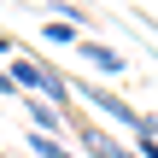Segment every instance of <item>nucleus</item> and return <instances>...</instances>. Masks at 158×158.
<instances>
[{
    "mask_svg": "<svg viewBox=\"0 0 158 158\" xmlns=\"http://www.w3.org/2000/svg\"><path fill=\"white\" fill-rule=\"evenodd\" d=\"M70 88H76V94H82V100H88L106 123H123V129H135V135H141V123H147V117H141L123 94H106V88H88V82H70Z\"/></svg>",
    "mask_w": 158,
    "mask_h": 158,
    "instance_id": "obj_1",
    "label": "nucleus"
},
{
    "mask_svg": "<svg viewBox=\"0 0 158 158\" xmlns=\"http://www.w3.org/2000/svg\"><path fill=\"white\" fill-rule=\"evenodd\" d=\"M76 147H82L88 158H135L129 147H123V141H111L100 123H82V129H76Z\"/></svg>",
    "mask_w": 158,
    "mask_h": 158,
    "instance_id": "obj_2",
    "label": "nucleus"
},
{
    "mask_svg": "<svg viewBox=\"0 0 158 158\" xmlns=\"http://www.w3.org/2000/svg\"><path fill=\"white\" fill-rule=\"evenodd\" d=\"M76 47L88 53V64H94V70H106V76H123V59H117L106 41H76Z\"/></svg>",
    "mask_w": 158,
    "mask_h": 158,
    "instance_id": "obj_3",
    "label": "nucleus"
},
{
    "mask_svg": "<svg viewBox=\"0 0 158 158\" xmlns=\"http://www.w3.org/2000/svg\"><path fill=\"white\" fill-rule=\"evenodd\" d=\"M29 152H35V158H70V147L53 141V135H35V129H29Z\"/></svg>",
    "mask_w": 158,
    "mask_h": 158,
    "instance_id": "obj_4",
    "label": "nucleus"
},
{
    "mask_svg": "<svg viewBox=\"0 0 158 158\" xmlns=\"http://www.w3.org/2000/svg\"><path fill=\"white\" fill-rule=\"evenodd\" d=\"M41 41H53V47H70V41H76V29H70V23H59V18H53V23H47V35H41Z\"/></svg>",
    "mask_w": 158,
    "mask_h": 158,
    "instance_id": "obj_5",
    "label": "nucleus"
},
{
    "mask_svg": "<svg viewBox=\"0 0 158 158\" xmlns=\"http://www.w3.org/2000/svg\"><path fill=\"white\" fill-rule=\"evenodd\" d=\"M0 94H18V82H12V70L0 64Z\"/></svg>",
    "mask_w": 158,
    "mask_h": 158,
    "instance_id": "obj_6",
    "label": "nucleus"
},
{
    "mask_svg": "<svg viewBox=\"0 0 158 158\" xmlns=\"http://www.w3.org/2000/svg\"><path fill=\"white\" fill-rule=\"evenodd\" d=\"M0 59H12V35L6 29H0Z\"/></svg>",
    "mask_w": 158,
    "mask_h": 158,
    "instance_id": "obj_7",
    "label": "nucleus"
},
{
    "mask_svg": "<svg viewBox=\"0 0 158 158\" xmlns=\"http://www.w3.org/2000/svg\"><path fill=\"white\" fill-rule=\"evenodd\" d=\"M141 135H152V141H158V117H147V123H141Z\"/></svg>",
    "mask_w": 158,
    "mask_h": 158,
    "instance_id": "obj_8",
    "label": "nucleus"
},
{
    "mask_svg": "<svg viewBox=\"0 0 158 158\" xmlns=\"http://www.w3.org/2000/svg\"><path fill=\"white\" fill-rule=\"evenodd\" d=\"M0 158H6V152H0Z\"/></svg>",
    "mask_w": 158,
    "mask_h": 158,
    "instance_id": "obj_9",
    "label": "nucleus"
}]
</instances>
